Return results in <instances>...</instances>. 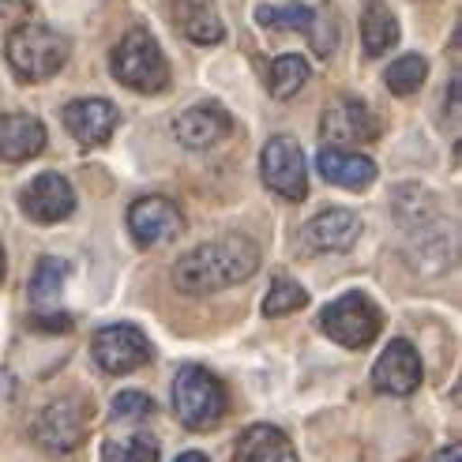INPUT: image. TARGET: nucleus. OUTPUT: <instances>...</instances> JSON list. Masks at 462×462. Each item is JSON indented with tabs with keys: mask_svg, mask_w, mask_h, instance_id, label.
<instances>
[{
	"mask_svg": "<svg viewBox=\"0 0 462 462\" xmlns=\"http://www.w3.org/2000/svg\"><path fill=\"white\" fill-rule=\"evenodd\" d=\"M260 267V248L248 237H218L184 252L173 267V286L180 293H215L248 282Z\"/></svg>",
	"mask_w": 462,
	"mask_h": 462,
	"instance_id": "obj_1",
	"label": "nucleus"
},
{
	"mask_svg": "<svg viewBox=\"0 0 462 462\" xmlns=\"http://www.w3.org/2000/svg\"><path fill=\"white\" fill-rule=\"evenodd\" d=\"M5 57L12 64V72L23 79V83H42V79H53L64 60H68V42L42 27V23H27L8 34V45H5Z\"/></svg>",
	"mask_w": 462,
	"mask_h": 462,
	"instance_id": "obj_2",
	"label": "nucleus"
},
{
	"mask_svg": "<svg viewBox=\"0 0 462 462\" xmlns=\"http://www.w3.org/2000/svg\"><path fill=\"white\" fill-rule=\"evenodd\" d=\"M173 413L184 429L207 432L226 418V387L199 365H184L173 376Z\"/></svg>",
	"mask_w": 462,
	"mask_h": 462,
	"instance_id": "obj_3",
	"label": "nucleus"
},
{
	"mask_svg": "<svg viewBox=\"0 0 462 462\" xmlns=\"http://www.w3.org/2000/svg\"><path fill=\"white\" fill-rule=\"evenodd\" d=\"M109 64H113V76L128 90H140V95H158V90L170 87L166 53L158 50V42L147 31H128L117 50H113Z\"/></svg>",
	"mask_w": 462,
	"mask_h": 462,
	"instance_id": "obj_4",
	"label": "nucleus"
},
{
	"mask_svg": "<svg viewBox=\"0 0 462 462\" xmlns=\"http://www.w3.org/2000/svg\"><path fill=\"white\" fill-rule=\"evenodd\" d=\"M319 328L331 342L346 346V350H365V346L376 342L383 316L365 293H342L319 312Z\"/></svg>",
	"mask_w": 462,
	"mask_h": 462,
	"instance_id": "obj_5",
	"label": "nucleus"
},
{
	"mask_svg": "<svg viewBox=\"0 0 462 462\" xmlns=\"http://www.w3.org/2000/svg\"><path fill=\"white\" fill-rule=\"evenodd\" d=\"M260 173L271 192H279L290 203H301L309 196V170H305V154L290 135H274L267 140L260 154Z\"/></svg>",
	"mask_w": 462,
	"mask_h": 462,
	"instance_id": "obj_6",
	"label": "nucleus"
},
{
	"mask_svg": "<svg viewBox=\"0 0 462 462\" xmlns=\"http://www.w3.org/2000/svg\"><path fill=\"white\" fill-rule=\"evenodd\" d=\"M90 357L102 373L109 376H128L135 368H143L151 361V342L143 338L140 328L132 323H113V328H102L90 342Z\"/></svg>",
	"mask_w": 462,
	"mask_h": 462,
	"instance_id": "obj_7",
	"label": "nucleus"
},
{
	"mask_svg": "<svg viewBox=\"0 0 462 462\" xmlns=\"http://www.w3.org/2000/svg\"><path fill=\"white\" fill-rule=\"evenodd\" d=\"M83 432H87V406L79 399H57L34 418V440L57 455L76 451Z\"/></svg>",
	"mask_w": 462,
	"mask_h": 462,
	"instance_id": "obj_8",
	"label": "nucleus"
},
{
	"mask_svg": "<svg viewBox=\"0 0 462 462\" xmlns=\"http://www.w3.org/2000/svg\"><path fill=\"white\" fill-rule=\"evenodd\" d=\"M128 229L140 248H154L162 241H173L184 229L180 207L166 196H143L128 207Z\"/></svg>",
	"mask_w": 462,
	"mask_h": 462,
	"instance_id": "obj_9",
	"label": "nucleus"
},
{
	"mask_svg": "<svg viewBox=\"0 0 462 462\" xmlns=\"http://www.w3.org/2000/svg\"><path fill=\"white\" fill-rule=\"evenodd\" d=\"M19 207L31 222L53 226V222H64L76 211V192L60 173H38L27 189L19 192Z\"/></svg>",
	"mask_w": 462,
	"mask_h": 462,
	"instance_id": "obj_10",
	"label": "nucleus"
},
{
	"mask_svg": "<svg viewBox=\"0 0 462 462\" xmlns=\"http://www.w3.org/2000/svg\"><path fill=\"white\" fill-rule=\"evenodd\" d=\"M319 135L328 140L331 147L342 143H373L380 135V121L373 117V109L357 98H338L323 109V121H319Z\"/></svg>",
	"mask_w": 462,
	"mask_h": 462,
	"instance_id": "obj_11",
	"label": "nucleus"
},
{
	"mask_svg": "<svg viewBox=\"0 0 462 462\" xmlns=\"http://www.w3.org/2000/svg\"><path fill=\"white\" fill-rule=\"evenodd\" d=\"M373 383L383 395H399V399L413 395V391L421 387V357L413 350V342H406V338L387 342L383 357L373 368Z\"/></svg>",
	"mask_w": 462,
	"mask_h": 462,
	"instance_id": "obj_12",
	"label": "nucleus"
},
{
	"mask_svg": "<svg viewBox=\"0 0 462 462\" xmlns=\"http://www.w3.org/2000/svg\"><path fill=\"white\" fill-rule=\"evenodd\" d=\"M60 117H64V128L72 132L76 143L102 147L113 135V128H117L121 113H117V106L106 102V98H79V102H68Z\"/></svg>",
	"mask_w": 462,
	"mask_h": 462,
	"instance_id": "obj_13",
	"label": "nucleus"
},
{
	"mask_svg": "<svg viewBox=\"0 0 462 462\" xmlns=\"http://www.w3.org/2000/svg\"><path fill=\"white\" fill-rule=\"evenodd\" d=\"M234 132V117L222 109V106H192L184 109L180 117L173 121V135L180 147L189 151H203V147H215L218 140H226V135Z\"/></svg>",
	"mask_w": 462,
	"mask_h": 462,
	"instance_id": "obj_14",
	"label": "nucleus"
},
{
	"mask_svg": "<svg viewBox=\"0 0 462 462\" xmlns=\"http://www.w3.org/2000/svg\"><path fill=\"white\" fill-rule=\"evenodd\" d=\"M361 237V218L346 207H331V211H319L305 229L301 241L309 252H346L354 248Z\"/></svg>",
	"mask_w": 462,
	"mask_h": 462,
	"instance_id": "obj_15",
	"label": "nucleus"
},
{
	"mask_svg": "<svg viewBox=\"0 0 462 462\" xmlns=\"http://www.w3.org/2000/svg\"><path fill=\"white\" fill-rule=\"evenodd\" d=\"M316 170L323 180H331L335 189H346V192H365L376 180L373 158H365L357 151H342V147H319Z\"/></svg>",
	"mask_w": 462,
	"mask_h": 462,
	"instance_id": "obj_16",
	"label": "nucleus"
},
{
	"mask_svg": "<svg viewBox=\"0 0 462 462\" xmlns=\"http://www.w3.org/2000/svg\"><path fill=\"white\" fill-rule=\"evenodd\" d=\"M45 151V125L31 113L0 117V162H31Z\"/></svg>",
	"mask_w": 462,
	"mask_h": 462,
	"instance_id": "obj_17",
	"label": "nucleus"
},
{
	"mask_svg": "<svg viewBox=\"0 0 462 462\" xmlns=\"http://www.w3.org/2000/svg\"><path fill=\"white\" fill-rule=\"evenodd\" d=\"M177 31L196 45H215L226 38V27L215 12V0H170Z\"/></svg>",
	"mask_w": 462,
	"mask_h": 462,
	"instance_id": "obj_18",
	"label": "nucleus"
},
{
	"mask_svg": "<svg viewBox=\"0 0 462 462\" xmlns=\"http://www.w3.org/2000/svg\"><path fill=\"white\" fill-rule=\"evenodd\" d=\"M234 462H297L290 436L274 425H252L241 432L234 448Z\"/></svg>",
	"mask_w": 462,
	"mask_h": 462,
	"instance_id": "obj_19",
	"label": "nucleus"
},
{
	"mask_svg": "<svg viewBox=\"0 0 462 462\" xmlns=\"http://www.w3.org/2000/svg\"><path fill=\"white\" fill-rule=\"evenodd\" d=\"M361 42H365L368 57H383L387 50H395V42H399V19L383 5H373L361 15Z\"/></svg>",
	"mask_w": 462,
	"mask_h": 462,
	"instance_id": "obj_20",
	"label": "nucleus"
},
{
	"mask_svg": "<svg viewBox=\"0 0 462 462\" xmlns=\"http://www.w3.org/2000/svg\"><path fill=\"white\" fill-rule=\"evenodd\" d=\"M305 83H309V60H305V57H297V53H282V57H274V60H271L267 87H271V95L279 98V102L293 98Z\"/></svg>",
	"mask_w": 462,
	"mask_h": 462,
	"instance_id": "obj_21",
	"label": "nucleus"
},
{
	"mask_svg": "<svg viewBox=\"0 0 462 462\" xmlns=\"http://www.w3.org/2000/svg\"><path fill=\"white\" fill-rule=\"evenodd\" d=\"M425 76H429V60H425V57H418V53L399 57V60L383 72L387 90H391V95H399V98L413 95V90H418V87L425 83Z\"/></svg>",
	"mask_w": 462,
	"mask_h": 462,
	"instance_id": "obj_22",
	"label": "nucleus"
},
{
	"mask_svg": "<svg viewBox=\"0 0 462 462\" xmlns=\"http://www.w3.org/2000/svg\"><path fill=\"white\" fill-rule=\"evenodd\" d=\"M64 282H68V263L57 260V256H42L38 267H34V279H31V297L38 305L57 301Z\"/></svg>",
	"mask_w": 462,
	"mask_h": 462,
	"instance_id": "obj_23",
	"label": "nucleus"
},
{
	"mask_svg": "<svg viewBox=\"0 0 462 462\" xmlns=\"http://www.w3.org/2000/svg\"><path fill=\"white\" fill-rule=\"evenodd\" d=\"M256 23L271 31H309L312 23V8L309 5H260L256 8Z\"/></svg>",
	"mask_w": 462,
	"mask_h": 462,
	"instance_id": "obj_24",
	"label": "nucleus"
},
{
	"mask_svg": "<svg viewBox=\"0 0 462 462\" xmlns=\"http://www.w3.org/2000/svg\"><path fill=\"white\" fill-rule=\"evenodd\" d=\"M102 458L106 462H158V440L151 432H135L128 440H109Z\"/></svg>",
	"mask_w": 462,
	"mask_h": 462,
	"instance_id": "obj_25",
	"label": "nucleus"
},
{
	"mask_svg": "<svg viewBox=\"0 0 462 462\" xmlns=\"http://www.w3.org/2000/svg\"><path fill=\"white\" fill-rule=\"evenodd\" d=\"M305 305H309V293L301 286L290 282V279H274L271 282V293L263 297V316L279 319V316H290V312L305 309Z\"/></svg>",
	"mask_w": 462,
	"mask_h": 462,
	"instance_id": "obj_26",
	"label": "nucleus"
},
{
	"mask_svg": "<svg viewBox=\"0 0 462 462\" xmlns=\"http://www.w3.org/2000/svg\"><path fill=\"white\" fill-rule=\"evenodd\" d=\"M109 413H113V421H140V418H151L154 413V402H151V395H143V391H121V395L113 399Z\"/></svg>",
	"mask_w": 462,
	"mask_h": 462,
	"instance_id": "obj_27",
	"label": "nucleus"
},
{
	"mask_svg": "<svg viewBox=\"0 0 462 462\" xmlns=\"http://www.w3.org/2000/svg\"><path fill=\"white\" fill-rule=\"evenodd\" d=\"M305 34L312 38V50H316L319 57L335 53V42H338V27H335V19H331L328 12H312V23H309V31H305Z\"/></svg>",
	"mask_w": 462,
	"mask_h": 462,
	"instance_id": "obj_28",
	"label": "nucleus"
},
{
	"mask_svg": "<svg viewBox=\"0 0 462 462\" xmlns=\"http://www.w3.org/2000/svg\"><path fill=\"white\" fill-rule=\"evenodd\" d=\"M31 328L45 331V335H64V331H72V316H68V312H34Z\"/></svg>",
	"mask_w": 462,
	"mask_h": 462,
	"instance_id": "obj_29",
	"label": "nucleus"
},
{
	"mask_svg": "<svg viewBox=\"0 0 462 462\" xmlns=\"http://www.w3.org/2000/svg\"><path fill=\"white\" fill-rule=\"evenodd\" d=\"M429 462H462V448L458 444H448V448H440Z\"/></svg>",
	"mask_w": 462,
	"mask_h": 462,
	"instance_id": "obj_30",
	"label": "nucleus"
},
{
	"mask_svg": "<svg viewBox=\"0 0 462 462\" xmlns=\"http://www.w3.org/2000/svg\"><path fill=\"white\" fill-rule=\"evenodd\" d=\"M177 462H207V455H199V451H184Z\"/></svg>",
	"mask_w": 462,
	"mask_h": 462,
	"instance_id": "obj_31",
	"label": "nucleus"
},
{
	"mask_svg": "<svg viewBox=\"0 0 462 462\" xmlns=\"http://www.w3.org/2000/svg\"><path fill=\"white\" fill-rule=\"evenodd\" d=\"M5 267H8V256H5V245H0V279H5Z\"/></svg>",
	"mask_w": 462,
	"mask_h": 462,
	"instance_id": "obj_32",
	"label": "nucleus"
},
{
	"mask_svg": "<svg viewBox=\"0 0 462 462\" xmlns=\"http://www.w3.org/2000/svg\"><path fill=\"white\" fill-rule=\"evenodd\" d=\"M0 5H12V0H0Z\"/></svg>",
	"mask_w": 462,
	"mask_h": 462,
	"instance_id": "obj_33",
	"label": "nucleus"
}]
</instances>
